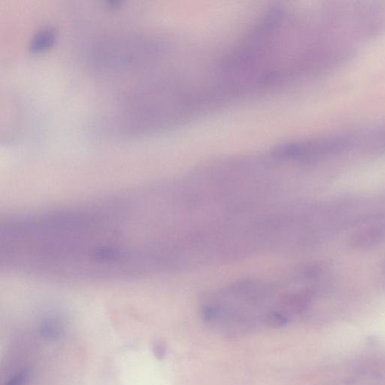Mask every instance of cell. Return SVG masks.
Listing matches in <instances>:
<instances>
[{
	"label": "cell",
	"instance_id": "1",
	"mask_svg": "<svg viewBox=\"0 0 385 385\" xmlns=\"http://www.w3.org/2000/svg\"><path fill=\"white\" fill-rule=\"evenodd\" d=\"M160 220L149 194L136 191L57 213L51 235L67 281L138 279L161 272Z\"/></svg>",
	"mask_w": 385,
	"mask_h": 385
},
{
	"label": "cell",
	"instance_id": "2",
	"mask_svg": "<svg viewBox=\"0 0 385 385\" xmlns=\"http://www.w3.org/2000/svg\"><path fill=\"white\" fill-rule=\"evenodd\" d=\"M56 39V32L53 28H46L38 31L33 37L30 49L33 53H41L53 46Z\"/></svg>",
	"mask_w": 385,
	"mask_h": 385
}]
</instances>
